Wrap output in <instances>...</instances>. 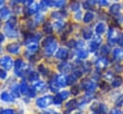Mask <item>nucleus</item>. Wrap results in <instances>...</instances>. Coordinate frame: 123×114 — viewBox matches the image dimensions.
<instances>
[{"mask_svg": "<svg viewBox=\"0 0 123 114\" xmlns=\"http://www.w3.org/2000/svg\"><path fill=\"white\" fill-rule=\"evenodd\" d=\"M59 96H60L61 99L63 101V100H65V99H67V98L69 97V92H68V91H62V92L59 94Z\"/></svg>", "mask_w": 123, "mask_h": 114, "instance_id": "obj_36", "label": "nucleus"}, {"mask_svg": "<svg viewBox=\"0 0 123 114\" xmlns=\"http://www.w3.org/2000/svg\"><path fill=\"white\" fill-rule=\"evenodd\" d=\"M79 8H80V4H79L77 1L72 2L71 5H70V10L73 11H77L79 10Z\"/></svg>", "mask_w": 123, "mask_h": 114, "instance_id": "obj_35", "label": "nucleus"}, {"mask_svg": "<svg viewBox=\"0 0 123 114\" xmlns=\"http://www.w3.org/2000/svg\"><path fill=\"white\" fill-rule=\"evenodd\" d=\"M3 2H4V0H0V6L3 4Z\"/></svg>", "mask_w": 123, "mask_h": 114, "instance_id": "obj_56", "label": "nucleus"}, {"mask_svg": "<svg viewBox=\"0 0 123 114\" xmlns=\"http://www.w3.org/2000/svg\"><path fill=\"white\" fill-rule=\"evenodd\" d=\"M63 26H64V23H63V21H62V20H58V21H56L55 23H54V25H53V28H55L56 30H61V29H62L63 28Z\"/></svg>", "mask_w": 123, "mask_h": 114, "instance_id": "obj_29", "label": "nucleus"}, {"mask_svg": "<svg viewBox=\"0 0 123 114\" xmlns=\"http://www.w3.org/2000/svg\"><path fill=\"white\" fill-rule=\"evenodd\" d=\"M101 54L104 55V56H106V55L109 54V46L108 45L102 46V48H101Z\"/></svg>", "mask_w": 123, "mask_h": 114, "instance_id": "obj_39", "label": "nucleus"}, {"mask_svg": "<svg viewBox=\"0 0 123 114\" xmlns=\"http://www.w3.org/2000/svg\"><path fill=\"white\" fill-rule=\"evenodd\" d=\"M28 95L30 96V98H34V97L36 96V90H35L34 88H29Z\"/></svg>", "mask_w": 123, "mask_h": 114, "instance_id": "obj_43", "label": "nucleus"}, {"mask_svg": "<svg viewBox=\"0 0 123 114\" xmlns=\"http://www.w3.org/2000/svg\"><path fill=\"white\" fill-rule=\"evenodd\" d=\"M76 56H77L78 58L84 59V58L87 57L88 53H87L86 50H85V49H83V48H80V49H78V50L76 51Z\"/></svg>", "mask_w": 123, "mask_h": 114, "instance_id": "obj_15", "label": "nucleus"}, {"mask_svg": "<svg viewBox=\"0 0 123 114\" xmlns=\"http://www.w3.org/2000/svg\"><path fill=\"white\" fill-rule=\"evenodd\" d=\"M117 43H118L120 46H123V34H120L117 36Z\"/></svg>", "mask_w": 123, "mask_h": 114, "instance_id": "obj_44", "label": "nucleus"}, {"mask_svg": "<svg viewBox=\"0 0 123 114\" xmlns=\"http://www.w3.org/2000/svg\"><path fill=\"white\" fill-rule=\"evenodd\" d=\"M43 19V15L42 14H40V13H38V14H37L36 15V18H35V20H36V23H40L41 22V20Z\"/></svg>", "mask_w": 123, "mask_h": 114, "instance_id": "obj_42", "label": "nucleus"}, {"mask_svg": "<svg viewBox=\"0 0 123 114\" xmlns=\"http://www.w3.org/2000/svg\"><path fill=\"white\" fill-rule=\"evenodd\" d=\"M76 44H77V42H76L75 40H70V41L68 42V46H69L70 48H73V47H76Z\"/></svg>", "mask_w": 123, "mask_h": 114, "instance_id": "obj_47", "label": "nucleus"}, {"mask_svg": "<svg viewBox=\"0 0 123 114\" xmlns=\"http://www.w3.org/2000/svg\"><path fill=\"white\" fill-rule=\"evenodd\" d=\"M112 56H113L114 60H116V61L123 60V49H121V48H115L112 51Z\"/></svg>", "mask_w": 123, "mask_h": 114, "instance_id": "obj_6", "label": "nucleus"}, {"mask_svg": "<svg viewBox=\"0 0 123 114\" xmlns=\"http://www.w3.org/2000/svg\"><path fill=\"white\" fill-rule=\"evenodd\" d=\"M93 17H94V14H93V12L92 11H87V12H86L85 13V15H84V22L85 23H89L90 21H92V19H93Z\"/></svg>", "mask_w": 123, "mask_h": 114, "instance_id": "obj_19", "label": "nucleus"}, {"mask_svg": "<svg viewBox=\"0 0 123 114\" xmlns=\"http://www.w3.org/2000/svg\"><path fill=\"white\" fill-rule=\"evenodd\" d=\"M98 47H99V43L96 42V41H91L89 43V50H90V52H96L98 50Z\"/></svg>", "mask_w": 123, "mask_h": 114, "instance_id": "obj_28", "label": "nucleus"}, {"mask_svg": "<svg viewBox=\"0 0 123 114\" xmlns=\"http://www.w3.org/2000/svg\"><path fill=\"white\" fill-rule=\"evenodd\" d=\"M57 46H58V45H57V42H56L55 40L51 41L49 44H47V45L45 46V49H44L45 55H47V56H52V55L54 54V52L56 51Z\"/></svg>", "mask_w": 123, "mask_h": 114, "instance_id": "obj_3", "label": "nucleus"}, {"mask_svg": "<svg viewBox=\"0 0 123 114\" xmlns=\"http://www.w3.org/2000/svg\"><path fill=\"white\" fill-rule=\"evenodd\" d=\"M97 111H98L99 113H101V114H106V113L108 112V108H107V106H106L104 103H100V104L98 105Z\"/></svg>", "mask_w": 123, "mask_h": 114, "instance_id": "obj_30", "label": "nucleus"}, {"mask_svg": "<svg viewBox=\"0 0 123 114\" xmlns=\"http://www.w3.org/2000/svg\"><path fill=\"white\" fill-rule=\"evenodd\" d=\"M120 11V5L119 4H112L110 7V13L112 15H118Z\"/></svg>", "mask_w": 123, "mask_h": 114, "instance_id": "obj_14", "label": "nucleus"}, {"mask_svg": "<svg viewBox=\"0 0 123 114\" xmlns=\"http://www.w3.org/2000/svg\"><path fill=\"white\" fill-rule=\"evenodd\" d=\"M93 1H95V0H93Z\"/></svg>", "mask_w": 123, "mask_h": 114, "instance_id": "obj_57", "label": "nucleus"}, {"mask_svg": "<svg viewBox=\"0 0 123 114\" xmlns=\"http://www.w3.org/2000/svg\"><path fill=\"white\" fill-rule=\"evenodd\" d=\"M108 64H109L108 58H106V57H101V58H98V59L96 60L95 66H96L98 69H99V68H100V69H103V68L107 67Z\"/></svg>", "mask_w": 123, "mask_h": 114, "instance_id": "obj_7", "label": "nucleus"}, {"mask_svg": "<svg viewBox=\"0 0 123 114\" xmlns=\"http://www.w3.org/2000/svg\"><path fill=\"white\" fill-rule=\"evenodd\" d=\"M56 82L58 83V85L60 87H64L67 84V80L64 75H59L56 78Z\"/></svg>", "mask_w": 123, "mask_h": 114, "instance_id": "obj_9", "label": "nucleus"}, {"mask_svg": "<svg viewBox=\"0 0 123 114\" xmlns=\"http://www.w3.org/2000/svg\"><path fill=\"white\" fill-rule=\"evenodd\" d=\"M5 32H6L7 35L10 36V37H14L17 34L15 30H14V27H12V26H10L8 24H6V26H5Z\"/></svg>", "mask_w": 123, "mask_h": 114, "instance_id": "obj_11", "label": "nucleus"}, {"mask_svg": "<svg viewBox=\"0 0 123 114\" xmlns=\"http://www.w3.org/2000/svg\"><path fill=\"white\" fill-rule=\"evenodd\" d=\"M99 3L102 6H108L110 3V0H99Z\"/></svg>", "mask_w": 123, "mask_h": 114, "instance_id": "obj_46", "label": "nucleus"}, {"mask_svg": "<svg viewBox=\"0 0 123 114\" xmlns=\"http://www.w3.org/2000/svg\"><path fill=\"white\" fill-rule=\"evenodd\" d=\"M1 99L5 102H12L13 101V97L11 94H9L8 92H3L1 94Z\"/></svg>", "mask_w": 123, "mask_h": 114, "instance_id": "obj_22", "label": "nucleus"}, {"mask_svg": "<svg viewBox=\"0 0 123 114\" xmlns=\"http://www.w3.org/2000/svg\"><path fill=\"white\" fill-rule=\"evenodd\" d=\"M83 36L85 39H89L92 36V32L90 29H85L83 30Z\"/></svg>", "mask_w": 123, "mask_h": 114, "instance_id": "obj_25", "label": "nucleus"}, {"mask_svg": "<svg viewBox=\"0 0 123 114\" xmlns=\"http://www.w3.org/2000/svg\"><path fill=\"white\" fill-rule=\"evenodd\" d=\"M59 88H60V86L58 85V83L56 82V80L50 82V89H51L52 92H58L59 91Z\"/></svg>", "mask_w": 123, "mask_h": 114, "instance_id": "obj_33", "label": "nucleus"}, {"mask_svg": "<svg viewBox=\"0 0 123 114\" xmlns=\"http://www.w3.org/2000/svg\"><path fill=\"white\" fill-rule=\"evenodd\" d=\"M122 104H123V96H120V97L117 99V101H116V105L120 106V105H122Z\"/></svg>", "mask_w": 123, "mask_h": 114, "instance_id": "obj_45", "label": "nucleus"}, {"mask_svg": "<svg viewBox=\"0 0 123 114\" xmlns=\"http://www.w3.org/2000/svg\"><path fill=\"white\" fill-rule=\"evenodd\" d=\"M54 40V37L53 36H47L44 40H43V45H44V47L47 45V44H49L51 41H53Z\"/></svg>", "mask_w": 123, "mask_h": 114, "instance_id": "obj_40", "label": "nucleus"}, {"mask_svg": "<svg viewBox=\"0 0 123 114\" xmlns=\"http://www.w3.org/2000/svg\"><path fill=\"white\" fill-rule=\"evenodd\" d=\"M53 103V97L50 95H46L43 97H40L37 100V105L40 108H45L48 105H50Z\"/></svg>", "mask_w": 123, "mask_h": 114, "instance_id": "obj_1", "label": "nucleus"}, {"mask_svg": "<svg viewBox=\"0 0 123 114\" xmlns=\"http://www.w3.org/2000/svg\"><path fill=\"white\" fill-rule=\"evenodd\" d=\"M66 0H53V6L57 8H62L65 5Z\"/></svg>", "mask_w": 123, "mask_h": 114, "instance_id": "obj_27", "label": "nucleus"}, {"mask_svg": "<svg viewBox=\"0 0 123 114\" xmlns=\"http://www.w3.org/2000/svg\"><path fill=\"white\" fill-rule=\"evenodd\" d=\"M44 87H45V82L42 81V80H37L34 83V88H35L36 90L40 91V90H42Z\"/></svg>", "mask_w": 123, "mask_h": 114, "instance_id": "obj_21", "label": "nucleus"}, {"mask_svg": "<svg viewBox=\"0 0 123 114\" xmlns=\"http://www.w3.org/2000/svg\"><path fill=\"white\" fill-rule=\"evenodd\" d=\"M37 80H38V74L37 73H35V72L30 73V75H29V80L30 81H37Z\"/></svg>", "mask_w": 123, "mask_h": 114, "instance_id": "obj_34", "label": "nucleus"}, {"mask_svg": "<svg viewBox=\"0 0 123 114\" xmlns=\"http://www.w3.org/2000/svg\"><path fill=\"white\" fill-rule=\"evenodd\" d=\"M68 57V51L64 48H61L59 49V51H57L56 53V57L59 59H65Z\"/></svg>", "mask_w": 123, "mask_h": 114, "instance_id": "obj_8", "label": "nucleus"}, {"mask_svg": "<svg viewBox=\"0 0 123 114\" xmlns=\"http://www.w3.org/2000/svg\"><path fill=\"white\" fill-rule=\"evenodd\" d=\"M2 114H14V111L12 109H5L2 112Z\"/></svg>", "mask_w": 123, "mask_h": 114, "instance_id": "obj_48", "label": "nucleus"}, {"mask_svg": "<svg viewBox=\"0 0 123 114\" xmlns=\"http://www.w3.org/2000/svg\"><path fill=\"white\" fill-rule=\"evenodd\" d=\"M89 4H88V2L87 1H86V2H84V8H86V9H89V8H91L90 6H88Z\"/></svg>", "mask_w": 123, "mask_h": 114, "instance_id": "obj_52", "label": "nucleus"}, {"mask_svg": "<svg viewBox=\"0 0 123 114\" xmlns=\"http://www.w3.org/2000/svg\"><path fill=\"white\" fill-rule=\"evenodd\" d=\"M51 6H53V2H52L51 0H41V1L39 2V5H38L39 9L42 10V11L47 10V9H48L49 7H51Z\"/></svg>", "mask_w": 123, "mask_h": 114, "instance_id": "obj_12", "label": "nucleus"}, {"mask_svg": "<svg viewBox=\"0 0 123 114\" xmlns=\"http://www.w3.org/2000/svg\"><path fill=\"white\" fill-rule=\"evenodd\" d=\"M59 69H60V71H62V73H69V72H71V70H72V66H71L70 64L66 63V62H62V63H61V64L59 65Z\"/></svg>", "mask_w": 123, "mask_h": 114, "instance_id": "obj_13", "label": "nucleus"}, {"mask_svg": "<svg viewBox=\"0 0 123 114\" xmlns=\"http://www.w3.org/2000/svg\"><path fill=\"white\" fill-rule=\"evenodd\" d=\"M82 86H83V88H84L86 91H87L88 93H92V92L96 89L97 84H96V82H95L94 80H84V81L82 82Z\"/></svg>", "mask_w": 123, "mask_h": 114, "instance_id": "obj_2", "label": "nucleus"}, {"mask_svg": "<svg viewBox=\"0 0 123 114\" xmlns=\"http://www.w3.org/2000/svg\"><path fill=\"white\" fill-rule=\"evenodd\" d=\"M0 65L5 69H11L12 66V60L10 57H3L0 58Z\"/></svg>", "mask_w": 123, "mask_h": 114, "instance_id": "obj_4", "label": "nucleus"}, {"mask_svg": "<svg viewBox=\"0 0 123 114\" xmlns=\"http://www.w3.org/2000/svg\"><path fill=\"white\" fill-rule=\"evenodd\" d=\"M76 106H77V101H76V100H71V101H69V102L66 103V108L69 109V110L74 109Z\"/></svg>", "mask_w": 123, "mask_h": 114, "instance_id": "obj_26", "label": "nucleus"}, {"mask_svg": "<svg viewBox=\"0 0 123 114\" xmlns=\"http://www.w3.org/2000/svg\"><path fill=\"white\" fill-rule=\"evenodd\" d=\"M12 95H13L14 97H18V96H19V93H20L19 87H17V86H12Z\"/></svg>", "mask_w": 123, "mask_h": 114, "instance_id": "obj_37", "label": "nucleus"}, {"mask_svg": "<svg viewBox=\"0 0 123 114\" xmlns=\"http://www.w3.org/2000/svg\"><path fill=\"white\" fill-rule=\"evenodd\" d=\"M16 1H17V2H20V3H23V2L25 3V2H26V0H16Z\"/></svg>", "mask_w": 123, "mask_h": 114, "instance_id": "obj_55", "label": "nucleus"}, {"mask_svg": "<svg viewBox=\"0 0 123 114\" xmlns=\"http://www.w3.org/2000/svg\"><path fill=\"white\" fill-rule=\"evenodd\" d=\"M77 77L74 75V74H71V75H69L68 76V78H67V84H73L75 81H77Z\"/></svg>", "mask_w": 123, "mask_h": 114, "instance_id": "obj_32", "label": "nucleus"}, {"mask_svg": "<svg viewBox=\"0 0 123 114\" xmlns=\"http://www.w3.org/2000/svg\"><path fill=\"white\" fill-rule=\"evenodd\" d=\"M81 15H82L81 11H78V12H77V13H75V18H76V19H80V18H81Z\"/></svg>", "mask_w": 123, "mask_h": 114, "instance_id": "obj_51", "label": "nucleus"}, {"mask_svg": "<svg viewBox=\"0 0 123 114\" xmlns=\"http://www.w3.org/2000/svg\"><path fill=\"white\" fill-rule=\"evenodd\" d=\"M117 33L116 31L113 29V28H111L109 30V33H108V41L111 45L114 44L116 41H117Z\"/></svg>", "mask_w": 123, "mask_h": 114, "instance_id": "obj_5", "label": "nucleus"}, {"mask_svg": "<svg viewBox=\"0 0 123 114\" xmlns=\"http://www.w3.org/2000/svg\"><path fill=\"white\" fill-rule=\"evenodd\" d=\"M19 48H20V46L17 43H11L7 46L8 52H10L12 54H17L19 52Z\"/></svg>", "mask_w": 123, "mask_h": 114, "instance_id": "obj_10", "label": "nucleus"}, {"mask_svg": "<svg viewBox=\"0 0 123 114\" xmlns=\"http://www.w3.org/2000/svg\"><path fill=\"white\" fill-rule=\"evenodd\" d=\"M38 9H39L38 4H37V3H31L29 5V7H28V11H29L30 14L31 13H35V12H37Z\"/></svg>", "mask_w": 123, "mask_h": 114, "instance_id": "obj_17", "label": "nucleus"}, {"mask_svg": "<svg viewBox=\"0 0 123 114\" xmlns=\"http://www.w3.org/2000/svg\"><path fill=\"white\" fill-rule=\"evenodd\" d=\"M6 77H7V74H6V72H5L4 70L0 69V79H5Z\"/></svg>", "mask_w": 123, "mask_h": 114, "instance_id": "obj_49", "label": "nucleus"}, {"mask_svg": "<svg viewBox=\"0 0 123 114\" xmlns=\"http://www.w3.org/2000/svg\"><path fill=\"white\" fill-rule=\"evenodd\" d=\"M2 41H4V35L2 34H0V42H2Z\"/></svg>", "mask_w": 123, "mask_h": 114, "instance_id": "obj_54", "label": "nucleus"}, {"mask_svg": "<svg viewBox=\"0 0 123 114\" xmlns=\"http://www.w3.org/2000/svg\"><path fill=\"white\" fill-rule=\"evenodd\" d=\"M10 13H11V11H10V9H8L7 7H4V8H2V9L0 10V15H1L2 17H4V18H7V17L10 15Z\"/></svg>", "mask_w": 123, "mask_h": 114, "instance_id": "obj_24", "label": "nucleus"}, {"mask_svg": "<svg viewBox=\"0 0 123 114\" xmlns=\"http://www.w3.org/2000/svg\"><path fill=\"white\" fill-rule=\"evenodd\" d=\"M121 83H122V78L119 76H115V78H113V80H112V86L118 87L121 85Z\"/></svg>", "mask_w": 123, "mask_h": 114, "instance_id": "obj_23", "label": "nucleus"}, {"mask_svg": "<svg viewBox=\"0 0 123 114\" xmlns=\"http://www.w3.org/2000/svg\"><path fill=\"white\" fill-rule=\"evenodd\" d=\"M62 102V100L61 99V97H60L59 95H57V96H55V97L53 98V103H54V104H61Z\"/></svg>", "mask_w": 123, "mask_h": 114, "instance_id": "obj_38", "label": "nucleus"}, {"mask_svg": "<svg viewBox=\"0 0 123 114\" xmlns=\"http://www.w3.org/2000/svg\"><path fill=\"white\" fill-rule=\"evenodd\" d=\"M38 72L40 73V74H42V75H47L46 73H47V69L43 66V65H39L38 66Z\"/></svg>", "mask_w": 123, "mask_h": 114, "instance_id": "obj_41", "label": "nucleus"}, {"mask_svg": "<svg viewBox=\"0 0 123 114\" xmlns=\"http://www.w3.org/2000/svg\"><path fill=\"white\" fill-rule=\"evenodd\" d=\"M106 31V25L103 22H99L97 23V25L95 26V32L97 34H104V32Z\"/></svg>", "mask_w": 123, "mask_h": 114, "instance_id": "obj_16", "label": "nucleus"}, {"mask_svg": "<svg viewBox=\"0 0 123 114\" xmlns=\"http://www.w3.org/2000/svg\"><path fill=\"white\" fill-rule=\"evenodd\" d=\"M29 86H28V84L25 82V81H23V82H21V84H20V86H19V91H20V93L21 94H23V95H27L28 94V91H29Z\"/></svg>", "mask_w": 123, "mask_h": 114, "instance_id": "obj_18", "label": "nucleus"}, {"mask_svg": "<svg viewBox=\"0 0 123 114\" xmlns=\"http://www.w3.org/2000/svg\"><path fill=\"white\" fill-rule=\"evenodd\" d=\"M43 30H44V32H45L46 34H51L52 31H53V26H52L49 22H47V23L44 24V28H43Z\"/></svg>", "mask_w": 123, "mask_h": 114, "instance_id": "obj_31", "label": "nucleus"}, {"mask_svg": "<svg viewBox=\"0 0 123 114\" xmlns=\"http://www.w3.org/2000/svg\"><path fill=\"white\" fill-rule=\"evenodd\" d=\"M51 16L52 17H54L55 19H58V20H60V19H62V17H64V16H66V13H65V11H53L52 13H51Z\"/></svg>", "mask_w": 123, "mask_h": 114, "instance_id": "obj_20", "label": "nucleus"}, {"mask_svg": "<svg viewBox=\"0 0 123 114\" xmlns=\"http://www.w3.org/2000/svg\"><path fill=\"white\" fill-rule=\"evenodd\" d=\"M110 114H120V112H119L118 110H115V109H113V110H111V112Z\"/></svg>", "mask_w": 123, "mask_h": 114, "instance_id": "obj_53", "label": "nucleus"}, {"mask_svg": "<svg viewBox=\"0 0 123 114\" xmlns=\"http://www.w3.org/2000/svg\"><path fill=\"white\" fill-rule=\"evenodd\" d=\"M76 46H77L78 48H83V46H84V43H83V41H82V40H79V41L77 42Z\"/></svg>", "mask_w": 123, "mask_h": 114, "instance_id": "obj_50", "label": "nucleus"}]
</instances>
